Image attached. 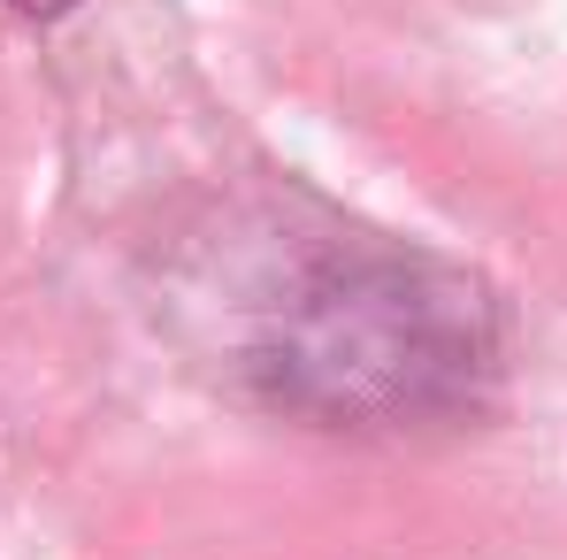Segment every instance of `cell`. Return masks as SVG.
I'll return each instance as SVG.
<instances>
[{"label": "cell", "instance_id": "1", "mask_svg": "<svg viewBox=\"0 0 567 560\" xmlns=\"http://www.w3.org/2000/svg\"><path fill=\"white\" fill-rule=\"evenodd\" d=\"M261 369L277 399L330 422L430 415L491 369V299L430 254L346 246L291 284Z\"/></svg>", "mask_w": 567, "mask_h": 560}, {"label": "cell", "instance_id": "2", "mask_svg": "<svg viewBox=\"0 0 567 560\" xmlns=\"http://www.w3.org/2000/svg\"><path fill=\"white\" fill-rule=\"evenodd\" d=\"M8 8H23V16H62V8H78V0H8Z\"/></svg>", "mask_w": 567, "mask_h": 560}]
</instances>
